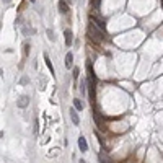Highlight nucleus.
Listing matches in <instances>:
<instances>
[{
  "instance_id": "obj_1",
  "label": "nucleus",
  "mask_w": 163,
  "mask_h": 163,
  "mask_svg": "<svg viewBox=\"0 0 163 163\" xmlns=\"http://www.w3.org/2000/svg\"><path fill=\"white\" fill-rule=\"evenodd\" d=\"M88 34H90V38L93 41H96V42H100V41L103 39V31L98 28L96 24L91 23V21H90V24H88Z\"/></svg>"
},
{
  "instance_id": "obj_2",
  "label": "nucleus",
  "mask_w": 163,
  "mask_h": 163,
  "mask_svg": "<svg viewBox=\"0 0 163 163\" xmlns=\"http://www.w3.org/2000/svg\"><path fill=\"white\" fill-rule=\"evenodd\" d=\"M93 119H95V122H96L98 129H100V130H106V124H104V121H103V118L100 116V114L95 113L93 114Z\"/></svg>"
},
{
  "instance_id": "obj_3",
  "label": "nucleus",
  "mask_w": 163,
  "mask_h": 163,
  "mask_svg": "<svg viewBox=\"0 0 163 163\" xmlns=\"http://www.w3.org/2000/svg\"><path fill=\"white\" fill-rule=\"evenodd\" d=\"M69 114H70V119H72V122L75 124V126H78V124H80V118H78V114H77V109H75V108H70Z\"/></svg>"
},
{
  "instance_id": "obj_4",
  "label": "nucleus",
  "mask_w": 163,
  "mask_h": 163,
  "mask_svg": "<svg viewBox=\"0 0 163 163\" xmlns=\"http://www.w3.org/2000/svg\"><path fill=\"white\" fill-rule=\"evenodd\" d=\"M64 36H65V46H72L73 42V34L70 29H65L64 31Z\"/></svg>"
},
{
  "instance_id": "obj_5",
  "label": "nucleus",
  "mask_w": 163,
  "mask_h": 163,
  "mask_svg": "<svg viewBox=\"0 0 163 163\" xmlns=\"http://www.w3.org/2000/svg\"><path fill=\"white\" fill-rule=\"evenodd\" d=\"M78 148H80L82 152H86L88 150V143H86V139L85 137H78Z\"/></svg>"
},
{
  "instance_id": "obj_6",
  "label": "nucleus",
  "mask_w": 163,
  "mask_h": 163,
  "mask_svg": "<svg viewBox=\"0 0 163 163\" xmlns=\"http://www.w3.org/2000/svg\"><path fill=\"white\" fill-rule=\"evenodd\" d=\"M90 21H91V23H93V24H96L98 28H100V29H101L103 33H104L106 26H104V23H103L101 20H98V18H95V16H90Z\"/></svg>"
},
{
  "instance_id": "obj_7",
  "label": "nucleus",
  "mask_w": 163,
  "mask_h": 163,
  "mask_svg": "<svg viewBox=\"0 0 163 163\" xmlns=\"http://www.w3.org/2000/svg\"><path fill=\"white\" fill-rule=\"evenodd\" d=\"M28 103H29L28 96H20V98H18V101H16V106H18V108H26Z\"/></svg>"
},
{
  "instance_id": "obj_8",
  "label": "nucleus",
  "mask_w": 163,
  "mask_h": 163,
  "mask_svg": "<svg viewBox=\"0 0 163 163\" xmlns=\"http://www.w3.org/2000/svg\"><path fill=\"white\" fill-rule=\"evenodd\" d=\"M65 67L67 69H72L73 67V54L72 52H67V56H65Z\"/></svg>"
},
{
  "instance_id": "obj_9",
  "label": "nucleus",
  "mask_w": 163,
  "mask_h": 163,
  "mask_svg": "<svg viewBox=\"0 0 163 163\" xmlns=\"http://www.w3.org/2000/svg\"><path fill=\"white\" fill-rule=\"evenodd\" d=\"M59 12L61 13H67L69 12V5H67V2H65V0H59Z\"/></svg>"
},
{
  "instance_id": "obj_10",
  "label": "nucleus",
  "mask_w": 163,
  "mask_h": 163,
  "mask_svg": "<svg viewBox=\"0 0 163 163\" xmlns=\"http://www.w3.org/2000/svg\"><path fill=\"white\" fill-rule=\"evenodd\" d=\"M44 61H46V65H47V69L51 70V73H54V67H52V62H51V59H49L47 54H44Z\"/></svg>"
},
{
  "instance_id": "obj_11",
  "label": "nucleus",
  "mask_w": 163,
  "mask_h": 163,
  "mask_svg": "<svg viewBox=\"0 0 163 163\" xmlns=\"http://www.w3.org/2000/svg\"><path fill=\"white\" fill-rule=\"evenodd\" d=\"M73 108H75L77 111H82V109H83V104H82V101L78 100V98H75V100H73Z\"/></svg>"
},
{
  "instance_id": "obj_12",
  "label": "nucleus",
  "mask_w": 163,
  "mask_h": 163,
  "mask_svg": "<svg viewBox=\"0 0 163 163\" xmlns=\"http://www.w3.org/2000/svg\"><path fill=\"white\" fill-rule=\"evenodd\" d=\"M28 49H29V44H28V42H24V44H23V56L24 57L28 56Z\"/></svg>"
},
{
  "instance_id": "obj_13",
  "label": "nucleus",
  "mask_w": 163,
  "mask_h": 163,
  "mask_svg": "<svg viewBox=\"0 0 163 163\" xmlns=\"http://www.w3.org/2000/svg\"><path fill=\"white\" fill-rule=\"evenodd\" d=\"M47 36H49V39H51V41H56V36H54L52 29H47Z\"/></svg>"
},
{
  "instance_id": "obj_14",
  "label": "nucleus",
  "mask_w": 163,
  "mask_h": 163,
  "mask_svg": "<svg viewBox=\"0 0 163 163\" xmlns=\"http://www.w3.org/2000/svg\"><path fill=\"white\" fill-rule=\"evenodd\" d=\"M91 3H93V7L96 8V10L100 8V0H91Z\"/></svg>"
},
{
  "instance_id": "obj_15",
  "label": "nucleus",
  "mask_w": 163,
  "mask_h": 163,
  "mask_svg": "<svg viewBox=\"0 0 163 163\" xmlns=\"http://www.w3.org/2000/svg\"><path fill=\"white\" fill-rule=\"evenodd\" d=\"M73 78H75V80L78 78V69L77 67H73Z\"/></svg>"
},
{
  "instance_id": "obj_16",
  "label": "nucleus",
  "mask_w": 163,
  "mask_h": 163,
  "mask_svg": "<svg viewBox=\"0 0 163 163\" xmlns=\"http://www.w3.org/2000/svg\"><path fill=\"white\" fill-rule=\"evenodd\" d=\"M78 163H86V162H85V160H80V162H78Z\"/></svg>"
},
{
  "instance_id": "obj_17",
  "label": "nucleus",
  "mask_w": 163,
  "mask_h": 163,
  "mask_svg": "<svg viewBox=\"0 0 163 163\" xmlns=\"http://www.w3.org/2000/svg\"><path fill=\"white\" fill-rule=\"evenodd\" d=\"M162 8H163V0H162Z\"/></svg>"
},
{
  "instance_id": "obj_18",
  "label": "nucleus",
  "mask_w": 163,
  "mask_h": 163,
  "mask_svg": "<svg viewBox=\"0 0 163 163\" xmlns=\"http://www.w3.org/2000/svg\"><path fill=\"white\" fill-rule=\"evenodd\" d=\"M29 2H36V0H29Z\"/></svg>"
},
{
  "instance_id": "obj_19",
  "label": "nucleus",
  "mask_w": 163,
  "mask_h": 163,
  "mask_svg": "<svg viewBox=\"0 0 163 163\" xmlns=\"http://www.w3.org/2000/svg\"><path fill=\"white\" fill-rule=\"evenodd\" d=\"M5 2H7V3H8V2H10V0H5Z\"/></svg>"
},
{
  "instance_id": "obj_20",
  "label": "nucleus",
  "mask_w": 163,
  "mask_h": 163,
  "mask_svg": "<svg viewBox=\"0 0 163 163\" xmlns=\"http://www.w3.org/2000/svg\"><path fill=\"white\" fill-rule=\"evenodd\" d=\"M0 28H2V24H0Z\"/></svg>"
}]
</instances>
